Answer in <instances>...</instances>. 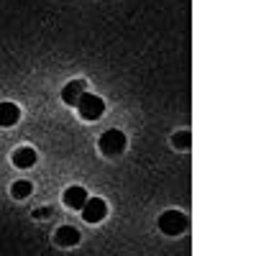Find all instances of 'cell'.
<instances>
[{
  "mask_svg": "<svg viewBox=\"0 0 256 256\" xmlns=\"http://www.w3.org/2000/svg\"><path fill=\"white\" fill-rule=\"evenodd\" d=\"M74 108L80 110V118H84V120H98V118L105 113V102H102V98H98V95L84 92V95L77 100Z\"/></svg>",
  "mask_w": 256,
  "mask_h": 256,
  "instance_id": "cell-1",
  "label": "cell"
},
{
  "mask_svg": "<svg viewBox=\"0 0 256 256\" xmlns=\"http://www.w3.org/2000/svg\"><path fill=\"white\" fill-rule=\"evenodd\" d=\"M159 228H162V233H166V236H180V233L187 230V216L180 212V210H166L159 218Z\"/></svg>",
  "mask_w": 256,
  "mask_h": 256,
  "instance_id": "cell-2",
  "label": "cell"
},
{
  "mask_svg": "<svg viewBox=\"0 0 256 256\" xmlns=\"http://www.w3.org/2000/svg\"><path fill=\"white\" fill-rule=\"evenodd\" d=\"M98 146H100V152L105 156H118V154H123V148H126V134L118 131V128H110V131H105L100 136Z\"/></svg>",
  "mask_w": 256,
  "mask_h": 256,
  "instance_id": "cell-3",
  "label": "cell"
},
{
  "mask_svg": "<svg viewBox=\"0 0 256 256\" xmlns=\"http://www.w3.org/2000/svg\"><path fill=\"white\" fill-rule=\"evenodd\" d=\"M105 216H108V205L100 198H88V202L82 205V218L88 223H100Z\"/></svg>",
  "mask_w": 256,
  "mask_h": 256,
  "instance_id": "cell-4",
  "label": "cell"
},
{
  "mask_svg": "<svg viewBox=\"0 0 256 256\" xmlns=\"http://www.w3.org/2000/svg\"><path fill=\"white\" fill-rule=\"evenodd\" d=\"M88 202V190L74 184V187H67L64 190V205L72 208V210H82V205Z\"/></svg>",
  "mask_w": 256,
  "mask_h": 256,
  "instance_id": "cell-5",
  "label": "cell"
},
{
  "mask_svg": "<svg viewBox=\"0 0 256 256\" xmlns=\"http://www.w3.org/2000/svg\"><path fill=\"white\" fill-rule=\"evenodd\" d=\"M88 92V84H84V80H72L67 88L62 90V100L67 105H77V100Z\"/></svg>",
  "mask_w": 256,
  "mask_h": 256,
  "instance_id": "cell-6",
  "label": "cell"
},
{
  "mask_svg": "<svg viewBox=\"0 0 256 256\" xmlns=\"http://www.w3.org/2000/svg\"><path fill=\"white\" fill-rule=\"evenodd\" d=\"M18 118H20V108L16 102H0V126L10 128L18 123Z\"/></svg>",
  "mask_w": 256,
  "mask_h": 256,
  "instance_id": "cell-7",
  "label": "cell"
},
{
  "mask_svg": "<svg viewBox=\"0 0 256 256\" xmlns=\"http://www.w3.org/2000/svg\"><path fill=\"white\" fill-rule=\"evenodd\" d=\"M13 164L18 166V169H28V166H34L36 164V152L31 146H20V148H16L13 152Z\"/></svg>",
  "mask_w": 256,
  "mask_h": 256,
  "instance_id": "cell-8",
  "label": "cell"
},
{
  "mask_svg": "<svg viewBox=\"0 0 256 256\" xmlns=\"http://www.w3.org/2000/svg\"><path fill=\"white\" fill-rule=\"evenodd\" d=\"M54 238H56L59 246H77V244H80V230L72 228V226H62V228L56 230Z\"/></svg>",
  "mask_w": 256,
  "mask_h": 256,
  "instance_id": "cell-9",
  "label": "cell"
},
{
  "mask_svg": "<svg viewBox=\"0 0 256 256\" xmlns=\"http://www.w3.org/2000/svg\"><path fill=\"white\" fill-rule=\"evenodd\" d=\"M31 192H34V184H31L28 180H18V182H13V187H10V195H13L16 200H26Z\"/></svg>",
  "mask_w": 256,
  "mask_h": 256,
  "instance_id": "cell-10",
  "label": "cell"
},
{
  "mask_svg": "<svg viewBox=\"0 0 256 256\" xmlns=\"http://www.w3.org/2000/svg\"><path fill=\"white\" fill-rule=\"evenodd\" d=\"M172 144H174L177 148H190V134H187V131H180V134H174Z\"/></svg>",
  "mask_w": 256,
  "mask_h": 256,
  "instance_id": "cell-11",
  "label": "cell"
},
{
  "mask_svg": "<svg viewBox=\"0 0 256 256\" xmlns=\"http://www.w3.org/2000/svg\"><path fill=\"white\" fill-rule=\"evenodd\" d=\"M52 210L49 208H41V210H34V218H49Z\"/></svg>",
  "mask_w": 256,
  "mask_h": 256,
  "instance_id": "cell-12",
  "label": "cell"
}]
</instances>
